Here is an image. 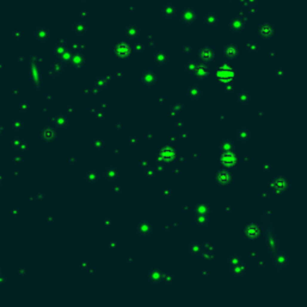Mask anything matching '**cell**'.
<instances>
[{"label": "cell", "mask_w": 307, "mask_h": 307, "mask_svg": "<svg viewBox=\"0 0 307 307\" xmlns=\"http://www.w3.org/2000/svg\"><path fill=\"white\" fill-rule=\"evenodd\" d=\"M216 76H217V78H218L219 81H222V82H228V81H232V79L234 78V72H233V70L230 68L229 66H222V67L217 71Z\"/></svg>", "instance_id": "1"}, {"label": "cell", "mask_w": 307, "mask_h": 307, "mask_svg": "<svg viewBox=\"0 0 307 307\" xmlns=\"http://www.w3.org/2000/svg\"><path fill=\"white\" fill-rule=\"evenodd\" d=\"M221 161H222V163H223L224 166L230 167V166H234V165L237 163V157L233 155V154L225 152V154H223V155H222Z\"/></svg>", "instance_id": "2"}, {"label": "cell", "mask_w": 307, "mask_h": 307, "mask_svg": "<svg viewBox=\"0 0 307 307\" xmlns=\"http://www.w3.org/2000/svg\"><path fill=\"white\" fill-rule=\"evenodd\" d=\"M130 52H131L130 47H128L127 44H125V43H120V44H118L116 48H115V53H116L119 56H126V55L130 54Z\"/></svg>", "instance_id": "3"}, {"label": "cell", "mask_w": 307, "mask_h": 307, "mask_svg": "<svg viewBox=\"0 0 307 307\" xmlns=\"http://www.w3.org/2000/svg\"><path fill=\"white\" fill-rule=\"evenodd\" d=\"M174 157H175V152L172 149H169V148L163 149L162 152H161V156H160L161 160H166V161H169V160H172Z\"/></svg>", "instance_id": "4"}, {"label": "cell", "mask_w": 307, "mask_h": 307, "mask_svg": "<svg viewBox=\"0 0 307 307\" xmlns=\"http://www.w3.org/2000/svg\"><path fill=\"white\" fill-rule=\"evenodd\" d=\"M258 228L256 227V225H250L248 228H247V234L250 235V237H257L258 235Z\"/></svg>", "instance_id": "5"}, {"label": "cell", "mask_w": 307, "mask_h": 307, "mask_svg": "<svg viewBox=\"0 0 307 307\" xmlns=\"http://www.w3.org/2000/svg\"><path fill=\"white\" fill-rule=\"evenodd\" d=\"M274 186H275V188H276V190L281 191V190H283V188H284L285 182H284V180H283V179H277V180L274 182Z\"/></svg>", "instance_id": "6"}, {"label": "cell", "mask_w": 307, "mask_h": 307, "mask_svg": "<svg viewBox=\"0 0 307 307\" xmlns=\"http://www.w3.org/2000/svg\"><path fill=\"white\" fill-rule=\"evenodd\" d=\"M218 179H219V181H221V182H227V181L229 180V175H228L225 172H221V174H219Z\"/></svg>", "instance_id": "7"}, {"label": "cell", "mask_w": 307, "mask_h": 307, "mask_svg": "<svg viewBox=\"0 0 307 307\" xmlns=\"http://www.w3.org/2000/svg\"><path fill=\"white\" fill-rule=\"evenodd\" d=\"M210 56H211V53H210L209 50H205V52L203 53V58H204V59H209Z\"/></svg>", "instance_id": "8"}, {"label": "cell", "mask_w": 307, "mask_h": 307, "mask_svg": "<svg viewBox=\"0 0 307 307\" xmlns=\"http://www.w3.org/2000/svg\"><path fill=\"white\" fill-rule=\"evenodd\" d=\"M198 74L199 76H204L205 74V70L202 67V68H198Z\"/></svg>", "instance_id": "9"}, {"label": "cell", "mask_w": 307, "mask_h": 307, "mask_svg": "<svg viewBox=\"0 0 307 307\" xmlns=\"http://www.w3.org/2000/svg\"><path fill=\"white\" fill-rule=\"evenodd\" d=\"M234 53H235V52H234V49H233V48H230V49H228V55H230V54H232V55H233Z\"/></svg>", "instance_id": "10"}]
</instances>
